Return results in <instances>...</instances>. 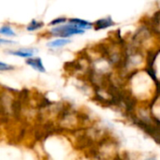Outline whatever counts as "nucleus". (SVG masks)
Masks as SVG:
<instances>
[{
    "label": "nucleus",
    "mask_w": 160,
    "mask_h": 160,
    "mask_svg": "<svg viewBox=\"0 0 160 160\" xmlns=\"http://www.w3.org/2000/svg\"><path fill=\"white\" fill-rule=\"evenodd\" d=\"M84 29H81L74 22H69L68 24H59V26L54 27L51 30V34L52 36L60 37V38H68L73 35L83 34Z\"/></svg>",
    "instance_id": "nucleus-1"
},
{
    "label": "nucleus",
    "mask_w": 160,
    "mask_h": 160,
    "mask_svg": "<svg viewBox=\"0 0 160 160\" xmlns=\"http://www.w3.org/2000/svg\"><path fill=\"white\" fill-rule=\"evenodd\" d=\"M26 65L28 66H31L35 70L37 71H39V72H42L44 73L46 71L43 64H42V60L40 57H29L27 60H26Z\"/></svg>",
    "instance_id": "nucleus-2"
},
{
    "label": "nucleus",
    "mask_w": 160,
    "mask_h": 160,
    "mask_svg": "<svg viewBox=\"0 0 160 160\" xmlns=\"http://www.w3.org/2000/svg\"><path fill=\"white\" fill-rule=\"evenodd\" d=\"M114 24L112 19L111 17H107V18H103V19H99L93 25H94V28L96 31H98V30H102V29H105V28H108L110 26H112Z\"/></svg>",
    "instance_id": "nucleus-3"
},
{
    "label": "nucleus",
    "mask_w": 160,
    "mask_h": 160,
    "mask_svg": "<svg viewBox=\"0 0 160 160\" xmlns=\"http://www.w3.org/2000/svg\"><path fill=\"white\" fill-rule=\"evenodd\" d=\"M8 53L12 54V55H16L19 57H23V58H29L32 57L34 55L35 50L33 49H21L18 51H8Z\"/></svg>",
    "instance_id": "nucleus-4"
},
{
    "label": "nucleus",
    "mask_w": 160,
    "mask_h": 160,
    "mask_svg": "<svg viewBox=\"0 0 160 160\" xmlns=\"http://www.w3.org/2000/svg\"><path fill=\"white\" fill-rule=\"evenodd\" d=\"M69 22H74L77 24V26L81 29H90L92 28L93 26V23L92 22H89L87 21H84V20H82V19H78V18H71L68 20Z\"/></svg>",
    "instance_id": "nucleus-5"
},
{
    "label": "nucleus",
    "mask_w": 160,
    "mask_h": 160,
    "mask_svg": "<svg viewBox=\"0 0 160 160\" xmlns=\"http://www.w3.org/2000/svg\"><path fill=\"white\" fill-rule=\"evenodd\" d=\"M71 40L68 39V38H58V39H55V40H52L51 42H49L47 44L48 47L50 48H59V47H63L68 43H70Z\"/></svg>",
    "instance_id": "nucleus-6"
},
{
    "label": "nucleus",
    "mask_w": 160,
    "mask_h": 160,
    "mask_svg": "<svg viewBox=\"0 0 160 160\" xmlns=\"http://www.w3.org/2000/svg\"><path fill=\"white\" fill-rule=\"evenodd\" d=\"M44 25V23L42 22H38L36 20H33L28 25H27V31H36L39 28H41Z\"/></svg>",
    "instance_id": "nucleus-7"
},
{
    "label": "nucleus",
    "mask_w": 160,
    "mask_h": 160,
    "mask_svg": "<svg viewBox=\"0 0 160 160\" xmlns=\"http://www.w3.org/2000/svg\"><path fill=\"white\" fill-rule=\"evenodd\" d=\"M0 34L1 35H5V36H8V37H13L15 36L14 31L12 30V28L9 25H4L0 28Z\"/></svg>",
    "instance_id": "nucleus-8"
},
{
    "label": "nucleus",
    "mask_w": 160,
    "mask_h": 160,
    "mask_svg": "<svg viewBox=\"0 0 160 160\" xmlns=\"http://www.w3.org/2000/svg\"><path fill=\"white\" fill-rule=\"evenodd\" d=\"M14 68L13 66H10L8 64H6L4 62H0V71H7V70H12Z\"/></svg>",
    "instance_id": "nucleus-9"
},
{
    "label": "nucleus",
    "mask_w": 160,
    "mask_h": 160,
    "mask_svg": "<svg viewBox=\"0 0 160 160\" xmlns=\"http://www.w3.org/2000/svg\"><path fill=\"white\" fill-rule=\"evenodd\" d=\"M67 21H68V20H67L66 18H64V17H62V18H57V19L52 21V22H50V25H59V24L64 23V22H67Z\"/></svg>",
    "instance_id": "nucleus-10"
},
{
    "label": "nucleus",
    "mask_w": 160,
    "mask_h": 160,
    "mask_svg": "<svg viewBox=\"0 0 160 160\" xmlns=\"http://www.w3.org/2000/svg\"><path fill=\"white\" fill-rule=\"evenodd\" d=\"M2 43H12V41H8V40L0 38V44H2Z\"/></svg>",
    "instance_id": "nucleus-11"
}]
</instances>
